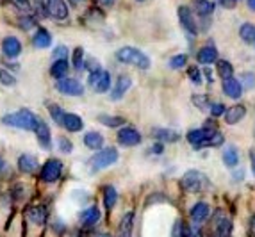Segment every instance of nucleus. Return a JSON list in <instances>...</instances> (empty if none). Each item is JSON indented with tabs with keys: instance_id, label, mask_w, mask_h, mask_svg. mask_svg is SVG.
Here are the masks:
<instances>
[{
	"instance_id": "obj_1",
	"label": "nucleus",
	"mask_w": 255,
	"mask_h": 237,
	"mask_svg": "<svg viewBox=\"0 0 255 237\" xmlns=\"http://www.w3.org/2000/svg\"><path fill=\"white\" fill-rule=\"evenodd\" d=\"M2 123L13 128L36 132V128H38V125H39V119L36 118L34 113H30L29 109H20V111H16V113L5 115L4 118H2Z\"/></svg>"
},
{
	"instance_id": "obj_2",
	"label": "nucleus",
	"mask_w": 255,
	"mask_h": 237,
	"mask_svg": "<svg viewBox=\"0 0 255 237\" xmlns=\"http://www.w3.org/2000/svg\"><path fill=\"white\" fill-rule=\"evenodd\" d=\"M116 59L124 64H132V66L139 68V70H148L150 59L145 52H141L139 48L134 47H124L116 52Z\"/></svg>"
},
{
	"instance_id": "obj_3",
	"label": "nucleus",
	"mask_w": 255,
	"mask_h": 237,
	"mask_svg": "<svg viewBox=\"0 0 255 237\" xmlns=\"http://www.w3.org/2000/svg\"><path fill=\"white\" fill-rule=\"evenodd\" d=\"M180 186H182V189H186L187 193H202V191L209 187V180L200 171L189 169V171L184 173L182 178H180Z\"/></svg>"
},
{
	"instance_id": "obj_4",
	"label": "nucleus",
	"mask_w": 255,
	"mask_h": 237,
	"mask_svg": "<svg viewBox=\"0 0 255 237\" xmlns=\"http://www.w3.org/2000/svg\"><path fill=\"white\" fill-rule=\"evenodd\" d=\"M116 161H118V150L109 146V148L98 150L90 159L88 164H90L91 171H100V169H106V168H109V166H113Z\"/></svg>"
},
{
	"instance_id": "obj_5",
	"label": "nucleus",
	"mask_w": 255,
	"mask_h": 237,
	"mask_svg": "<svg viewBox=\"0 0 255 237\" xmlns=\"http://www.w3.org/2000/svg\"><path fill=\"white\" fill-rule=\"evenodd\" d=\"M218 128H207V127H202V128H195V130H189L187 132V143L191 144L195 150H202L205 146H209V139L213 137V134L216 132Z\"/></svg>"
},
{
	"instance_id": "obj_6",
	"label": "nucleus",
	"mask_w": 255,
	"mask_h": 237,
	"mask_svg": "<svg viewBox=\"0 0 255 237\" xmlns=\"http://www.w3.org/2000/svg\"><path fill=\"white\" fill-rule=\"evenodd\" d=\"M61 173H63V162L57 161V159H48L39 169V177H41L43 182L47 184L57 182L61 178Z\"/></svg>"
},
{
	"instance_id": "obj_7",
	"label": "nucleus",
	"mask_w": 255,
	"mask_h": 237,
	"mask_svg": "<svg viewBox=\"0 0 255 237\" xmlns=\"http://www.w3.org/2000/svg\"><path fill=\"white\" fill-rule=\"evenodd\" d=\"M88 84L93 88L95 93H106L111 89V75L106 70H97V72H91L88 77Z\"/></svg>"
},
{
	"instance_id": "obj_8",
	"label": "nucleus",
	"mask_w": 255,
	"mask_h": 237,
	"mask_svg": "<svg viewBox=\"0 0 255 237\" xmlns=\"http://www.w3.org/2000/svg\"><path fill=\"white\" fill-rule=\"evenodd\" d=\"M55 89L63 95H68V97H82L84 95V86L77 81V79H68V77L57 81Z\"/></svg>"
},
{
	"instance_id": "obj_9",
	"label": "nucleus",
	"mask_w": 255,
	"mask_h": 237,
	"mask_svg": "<svg viewBox=\"0 0 255 237\" xmlns=\"http://www.w3.org/2000/svg\"><path fill=\"white\" fill-rule=\"evenodd\" d=\"M213 227H214V232H216L214 237H232V221L221 211L214 212Z\"/></svg>"
},
{
	"instance_id": "obj_10",
	"label": "nucleus",
	"mask_w": 255,
	"mask_h": 237,
	"mask_svg": "<svg viewBox=\"0 0 255 237\" xmlns=\"http://www.w3.org/2000/svg\"><path fill=\"white\" fill-rule=\"evenodd\" d=\"M45 11L52 20L63 21L68 18V5L64 0H47L45 4Z\"/></svg>"
},
{
	"instance_id": "obj_11",
	"label": "nucleus",
	"mask_w": 255,
	"mask_h": 237,
	"mask_svg": "<svg viewBox=\"0 0 255 237\" xmlns=\"http://www.w3.org/2000/svg\"><path fill=\"white\" fill-rule=\"evenodd\" d=\"M179 20H180V25L184 27L186 32H189L191 36H196V34H198V23H196L195 13L191 11V7H187V5H180L179 7Z\"/></svg>"
},
{
	"instance_id": "obj_12",
	"label": "nucleus",
	"mask_w": 255,
	"mask_h": 237,
	"mask_svg": "<svg viewBox=\"0 0 255 237\" xmlns=\"http://www.w3.org/2000/svg\"><path fill=\"white\" fill-rule=\"evenodd\" d=\"M116 139L122 146H137L141 143V134L139 130H136L134 127H124L118 130V135H116Z\"/></svg>"
},
{
	"instance_id": "obj_13",
	"label": "nucleus",
	"mask_w": 255,
	"mask_h": 237,
	"mask_svg": "<svg viewBox=\"0 0 255 237\" xmlns=\"http://www.w3.org/2000/svg\"><path fill=\"white\" fill-rule=\"evenodd\" d=\"M130 84H132L130 77L120 75L118 79H116L115 88H113V91H111V100H120V98H124V95L130 89Z\"/></svg>"
},
{
	"instance_id": "obj_14",
	"label": "nucleus",
	"mask_w": 255,
	"mask_h": 237,
	"mask_svg": "<svg viewBox=\"0 0 255 237\" xmlns=\"http://www.w3.org/2000/svg\"><path fill=\"white\" fill-rule=\"evenodd\" d=\"M189 216H191V220L195 221L196 225H200V223H204L209 216H211V207H209L205 202H198L191 207Z\"/></svg>"
},
{
	"instance_id": "obj_15",
	"label": "nucleus",
	"mask_w": 255,
	"mask_h": 237,
	"mask_svg": "<svg viewBox=\"0 0 255 237\" xmlns=\"http://www.w3.org/2000/svg\"><path fill=\"white\" fill-rule=\"evenodd\" d=\"M243 84L238 81V79H227V81H223V93L227 95L229 98H232V100H239L243 95Z\"/></svg>"
},
{
	"instance_id": "obj_16",
	"label": "nucleus",
	"mask_w": 255,
	"mask_h": 237,
	"mask_svg": "<svg viewBox=\"0 0 255 237\" xmlns=\"http://www.w3.org/2000/svg\"><path fill=\"white\" fill-rule=\"evenodd\" d=\"M2 52H4L7 57H11V59L18 57L20 52H21L20 39L14 38V36H7V38H4V41H2Z\"/></svg>"
},
{
	"instance_id": "obj_17",
	"label": "nucleus",
	"mask_w": 255,
	"mask_h": 237,
	"mask_svg": "<svg viewBox=\"0 0 255 237\" xmlns=\"http://www.w3.org/2000/svg\"><path fill=\"white\" fill-rule=\"evenodd\" d=\"M153 139L159 141V143H177L180 139V134L179 132L171 130V128H153L152 130Z\"/></svg>"
},
{
	"instance_id": "obj_18",
	"label": "nucleus",
	"mask_w": 255,
	"mask_h": 237,
	"mask_svg": "<svg viewBox=\"0 0 255 237\" xmlns=\"http://www.w3.org/2000/svg\"><path fill=\"white\" fill-rule=\"evenodd\" d=\"M196 61L202 64H213L218 61V50L214 45H205L196 52Z\"/></svg>"
},
{
	"instance_id": "obj_19",
	"label": "nucleus",
	"mask_w": 255,
	"mask_h": 237,
	"mask_svg": "<svg viewBox=\"0 0 255 237\" xmlns=\"http://www.w3.org/2000/svg\"><path fill=\"white\" fill-rule=\"evenodd\" d=\"M68 132H81L84 128V121H82L81 116L73 115V113H64L63 123H61Z\"/></svg>"
},
{
	"instance_id": "obj_20",
	"label": "nucleus",
	"mask_w": 255,
	"mask_h": 237,
	"mask_svg": "<svg viewBox=\"0 0 255 237\" xmlns=\"http://www.w3.org/2000/svg\"><path fill=\"white\" fill-rule=\"evenodd\" d=\"M100 221V209L97 205H91V207L84 209L81 212V223L84 225L86 229H90L93 225H97Z\"/></svg>"
},
{
	"instance_id": "obj_21",
	"label": "nucleus",
	"mask_w": 255,
	"mask_h": 237,
	"mask_svg": "<svg viewBox=\"0 0 255 237\" xmlns=\"http://www.w3.org/2000/svg\"><path fill=\"white\" fill-rule=\"evenodd\" d=\"M247 116V107L245 106H232L225 111V123L227 125H236Z\"/></svg>"
},
{
	"instance_id": "obj_22",
	"label": "nucleus",
	"mask_w": 255,
	"mask_h": 237,
	"mask_svg": "<svg viewBox=\"0 0 255 237\" xmlns=\"http://www.w3.org/2000/svg\"><path fill=\"white\" fill-rule=\"evenodd\" d=\"M36 135H38L39 146L43 150H50L52 148V137H50V128L47 127L45 121H39L38 128H36Z\"/></svg>"
},
{
	"instance_id": "obj_23",
	"label": "nucleus",
	"mask_w": 255,
	"mask_h": 237,
	"mask_svg": "<svg viewBox=\"0 0 255 237\" xmlns=\"http://www.w3.org/2000/svg\"><path fill=\"white\" fill-rule=\"evenodd\" d=\"M32 45H34L36 48H48L52 45V34L48 32L45 27H39V29L34 32Z\"/></svg>"
},
{
	"instance_id": "obj_24",
	"label": "nucleus",
	"mask_w": 255,
	"mask_h": 237,
	"mask_svg": "<svg viewBox=\"0 0 255 237\" xmlns=\"http://www.w3.org/2000/svg\"><path fill=\"white\" fill-rule=\"evenodd\" d=\"M18 168H20V171H23V173H34L36 169H39L38 159H36L34 155L25 153V155H21L20 159H18Z\"/></svg>"
},
{
	"instance_id": "obj_25",
	"label": "nucleus",
	"mask_w": 255,
	"mask_h": 237,
	"mask_svg": "<svg viewBox=\"0 0 255 237\" xmlns=\"http://www.w3.org/2000/svg\"><path fill=\"white\" fill-rule=\"evenodd\" d=\"M193 9L200 18H209L214 13V2H211V0H193Z\"/></svg>"
},
{
	"instance_id": "obj_26",
	"label": "nucleus",
	"mask_w": 255,
	"mask_h": 237,
	"mask_svg": "<svg viewBox=\"0 0 255 237\" xmlns=\"http://www.w3.org/2000/svg\"><path fill=\"white\" fill-rule=\"evenodd\" d=\"M132 229H134V212H127L120 221L116 237H132Z\"/></svg>"
},
{
	"instance_id": "obj_27",
	"label": "nucleus",
	"mask_w": 255,
	"mask_h": 237,
	"mask_svg": "<svg viewBox=\"0 0 255 237\" xmlns=\"http://www.w3.org/2000/svg\"><path fill=\"white\" fill-rule=\"evenodd\" d=\"M82 141H84V146H88L90 150H102V146H104V135L95 130L88 132Z\"/></svg>"
},
{
	"instance_id": "obj_28",
	"label": "nucleus",
	"mask_w": 255,
	"mask_h": 237,
	"mask_svg": "<svg viewBox=\"0 0 255 237\" xmlns=\"http://www.w3.org/2000/svg\"><path fill=\"white\" fill-rule=\"evenodd\" d=\"M70 70V64L66 59H55L54 64L50 66V75L54 77V79H64L66 77V73H68Z\"/></svg>"
},
{
	"instance_id": "obj_29",
	"label": "nucleus",
	"mask_w": 255,
	"mask_h": 237,
	"mask_svg": "<svg viewBox=\"0 0 255 237\" xmlns=\"http://www.w3.org/2000/svg\"><path fill=\"white\" fill-rule=\"evenodd\" d=\"M27 216L30 221H34L36 225H43L47 221V209L41 207V205H34V207H29L27 211Z\"/></svg>"
},
{
	"instance_id": "obj_30",
	"label": "nucleus",
	"mask_w": 255,
	"mask_h": 237,
	"mask_svg": "<svg viewBox=\"0 0 255 237\" xmlns=\"http://www.w3.org/2000/svg\"><path fill=\"white\" fill-rule=\"evenodd\" d=\"M223 164L227 168H236L239 164V152L236 146H227L223 150Z\"/></svg>"
},
{
	"instance_id": "obj_31",
	"label": "nucleus",
	"mask_w": 255,
	"mask_h": 237,
	"mask_svg": "<svg viewBox=\"0 0 255 237\" xmlns=\"http://www.w3.org/2000/svg\"><path fill=\"white\" fill-rule=\"evenodd\" d=\"M216 70H218V75H220L223 81L232 79V75H234V66H232V63H229V61H225V59L216 61Z\"/></svg>"
},
{
	"instance_id": "obj_32",
	"label": "nucleus",
	"mask_w": 255,
	"mask_h": 237,
	"mask_svg": "<svg viewBox=\"0 0 255 237\" xmlns=\"http://www.w3.org/2000/svg\"><path fill=\"white\" fill-rule=\"evenodd\" d=\"M171 237H193V230L182 220H177L173 225V230H171Z\"/></svg>"
},
{
	"instance_id": "obj_33",
	"label": "nucleus",
	"mask_w": 255,
	"mask_h": 237,
	"mask_svg": "<svg viewBox=\"0 0 255 237\" xmlns=\"http://www.w3.org/2000/svg\"><path fill=\"white\" fill-rule=\"evenodd\" d=\"M116 202H118V193L113 186H106L104 187V205H106L107 211L115 207Z\"/></svg>"
},
{
	"instance_id": "obj_34",
	"label": "nucleus",
	"mask_w": 255,
	"mask_h": 237,
	"mask_svg": "<svg viewBox=\"0 0 255 237\" xmlns=\"http://www.w3.org/2000/svg\"><path fill=\"white\" fill-rule=\"evenodd\" d=\"M98 121L102 123V125H106V127H109V128H118V127H122V125H125V118H122V116L100 115L98 116Z\"/></svg>"
},
{
	"instance_id": "obj_35",
	"label": "nucleus",
	"mask_w": 255,
	"mask_h": 237,
	"mask_svg": "<svg viewBox=\"0 0 255 237\" xmlns=\"http://www.w3.org/2000/svg\"><path fill=\"white\" fill-rule=\"evenodd\" d=\"M239 36H241V39L245 43H254L255 41V25L254 23H243L241 27H239Z\"/></svg>"
},
{
	"instance_id": "obj_36",
	"label": "nucleus",
	"mask_w": 255,
	"mask_h": 237,
	"mask_svg": "<svg viewBox=\"0 0 255 237\" xmlns=\"http://www.w3.org/2000/svg\"><path fill=\"white\" fill-rule=\"evenodd\" d=\"M72 63H73V68L75 70H84V50L81 47H77L73 50V57H72Z\"/></svg>"
},
{
	"instance_id": "obj_37",
	"label": "nucleus",
	"mask_w": 255,
	"mask_h": 237,
	"mask_svg": "<svg viewBox=\"0 0 255 237\" xmlns=\"http://www.w3.org/2000/svg\"><path fill=\"white\" fill-rule=\"evenodd\" d=\"M187 64V55L186 54H179V55H173L170 59V68L171 70H180Z\"/></svg>"
},
{
	"instance_id": "obj_38",
	"label": "nucleus",
	"mask_w": 255,
	"mask_h": 237,
	"mask_svg": "<svg viewBox=\"0 0 255 237\" xmlns=\"http://www.w3.org/2000/svg\"><path fill=\"white\" fill-rule=\"evenodd\" d=\"M48 111H50V116L52 119H54L55 123H63V116H64V111L61 109L59 106H55V104H52V106H48Z\"/></svg>"
},
{
	"instance_id": "obj_39",
	"label": "nucleus",
	"mask_w": 255,
	"mask_h": 237,
	"mask_svg": "<svg viewBox=\"0 0 255 237\" xmlns=\"http://www.w3.org/2000/svg\"><path fill=\"white\" fill-rule=\"evenodd\" d=\"M187 77H189L193 84H196V86H200L202 82H204L202 81V70H198L196 66H191L187 70Z\"/></svg>"
},
{
	"instance_id": "obj_40",
	"label": "nucleus",
	"mask_w": 255,
	"mask_h": 237,
	"mask_svg": "<svg viewBox=\"0 0 255 237\" xmlns=\"http://www.w3.org/2000/svg\"><path fill=\"white\" fill-rule=\"evenodd\" d=\"M0 84L13 88V86L16 84V79H14V77L11 75V73H9L7 70H0Z\"/></svg>"
},
{
	"instance_id": "obj_41",
	"label": "nucleus",
	"mask_w": 255,
	"mask_h": 237,
	"mask_svg": "<svg viewBox=\"0 0 255 237\" xmlns=\"http://www.w3.org/2000/svg\"><path fill=\"white\" fill-rule=\"evenodd\" d=\"M239 82L243 84V89H252L255 86V75L254 73H243L241 79H239Z\"/></svg>"
},
{
	"instance_id": "obj_42",
	"label": "nucleus",
	"mask_w": 255,
	"mask_h": 237,
	"mask_svg": "<svg viewBox=\"0 0 255 237\" xmlns=\"http://www.w3.org/2000/svg\"><path fill=\"white\" fill-rule=\"evenodd\" d=\"M193 104H195L198 109H205V107L211 106V104H209V98L205 97V95H193Z\"/></svg>"
},
{
	"instance_id": "obj_43",
	"label": "nucleus",
	"mask_w": 255,
	"mask_h": 237,
	"mask_svg": "<svg viewBox=\"0 0 255 237\" xmlns=\"http://www.w3.org/2000/svg\"><path fill=\"white\" fill-rule=\"evenodd\" d=\"M209 111H211V116L218 118V116L223 115L227 109H225V106H223V104H218V102H214V104H211V106H209Z\"/></svg>"
},
{
	"instance_id": "obj_44",
	"label": "nucleus",
	"mask_w": 255,
	"mask_h": 237,
	"mask_svg": "<svg viewBox=\"0 0 255 237\" xmlns=\"http://www.w3.org/2000/svg\"><path fill=\"white\" fill-rule=\"evenodd\" d=\"M20 25H21V29H23V30L32 29V27L36 25L34 16H23V18H20Z\"/></svg>"
},
{
	"instance_id": "obj_45",
	"label": "nucleus",
	"mask_w": 255,
	"mask_h": 237,
	"mask_svg": "<svg viewBox=\"0 0 255 237\" xmlns=\"http://www.w3.org/2000/svg\"><path fill=\"white\" fill-rule=\"evenodd\" d=\"M59 150H61L63 153H70V152L73 150L72 141L66 139V137H61V139H59Z\"/></svg>"
},
{
	"instance_id": "obj_46",
	"label": "nucleus",
	"mask_w": 255,
	"mask_h": 237,
	"mask_svg": "<svg viewBox=\"0 0 255 237\" xmlns=\"http://www.w3.org/2000/svg\"><path fill=\"white\" fill-rule=\"evenodd\" d=\"M54 59H66V55H68V48L64 47V45H59V47H55L54 50Z\"/></svg>"
},
{
	"instance_id": "obj_47",
	"label": "nucleus",
	"mask_w": 255,
	"mask_h": 237,
	"mask_svg": "<svg viewBox=\"0 0 255 237\" xmlns=\"http://www.w3.org/2000/svg\"><path fill=\"white\" fill-rule=\"evenodd\" d=\"M14 2H16L20 9H25V11H29V9H30V2H29V0H14Z\"/></svg>"
},
{
	"instance_id": "obj_48",
	"label": "nucleus",
	"mask_w": 255,
	"mask_h": 237,
	"mask_svg": "<svg viewBox=\"0 0 255 237\" xmlns=\"http://www.w3.org/2000/svg\"><path fill=\"white\" fill-rule=\"evenodd\" d=\"M152 152H153V153H162V152H164V144L159 143V141H157V143H155V144L152 146Z\"/></svg>"
},
{
	"instance_id": "obj_49",
	"label": "nucleus",
	"mask_w": 255,
	"mask_h": 237,
	"mask_svg": "<svg viewBox=\"0 0 255 237\" xmlns=\"http://www.w3.org/2000/svg\"><path fill=\"white\" fill-rule=\"evenodd\" d=\"M204 73H205V77H207V82H209V84H213V82H214L213 72H211V70H209V68H205V70H204Z\"/></svg>"
},
{
	"instance_id": "obj_50",
	"label": "nucleus",
	"mask_w": 255,
	"mask_h": 237,
	"mask_svg": "<svg viewBox=\"0 0 255 237\" xmlns=\"http://www.w3.org/2000/svg\"><path fill=\"white\" fill-rule=\"evenodd\" d=\"M221 5H223V7H227V9H232L236 5V2H234V0H221Z\"/></svg>"
},
{
	"instance_id": "obj_51",
	"label": "nucleus",
	"mask_w": 255,
	"mask_h": 237,
	"mask_svg": "<svg viewBox=\"0 0 255 237\" xmlns=\"http://www.w3.org/2000/svg\"><path fill=\"white\" fill-rule=\"evenodd\" d=\"M250 162H252V173H254V177H255V150L250 152Z\"/></svg>"
},
{
	"instance_id": "obj_52",
	"label": "nucleus",
	"mask_w": 255,
	"mask_h": 237,
	"mask_svg": "<svg viewBox=\"0 0 255 237\" xmlns=\"http://www.w3.org/2000/svg\"><path fill=\"white\" fill-rule=\"evenodd\" d=\"M243 177H245V169H243V168H238V169L234 171V178H236V180H239V178H243Z\"/></svg>"
},
{
	"instance_id": "obj_53",
	"label": "nucleus",
	"mask_w": 255,
	"mask_h": 237,
	"mask_svg": "<svg viewBox=\"0 0 255 237\" xmlns=\"http://www.w3.org/2000/svg\"><path fill=\"white\" fill-rule=\"evenodd\" d=\"M97 2H98V4H102L104 7H111V5L115 4L116 0H97Z\"/></svg>"
},
{
	"instance_id": "obj_54",
	"label": "nucleus",
	"mask_w": 255,
	"mask_h": 237,
	"mask_svg": "<svg viewBox=\"0 0 255 237\" xmlns=\"http://www.w3.org/2000/svg\"><path fill=\"white\" fill-rule=\"evenodd\" d=\"M70 5H73V7H81L82 4H86V0H68Z\"/></svg>"
},
{
	"instance_id": "obj_55",
	"label": "nucleus",
	"mask_w": 255,
	"mask_h": 237,
	"mask_svg": "<svg viewBox=\"0 0 255 237\" xmlns=\"http://www.w3.org/2000/svg\"><path fill=\"white\" fill-rule=\"evenodd\" d=\"M250 232H252V236L255 237V214H254V218H252V221H250Z\"/></svg>"
},
{
	"instance_id": "obj_56",
	"label": "nucleus",
	"mask_w": 255,
	"mask_h": 237,
	"mask_svg": "<svg viewBox=\"0 0 255 237\" xmlns=\"http://www.w3.org/2000/svg\"><path fill=\"white\" fill-rule=\"evenodd\" d=\"M247 4H248V7H250L252 11H255V0H247Z\"/></svg>"
},
{
	"instance_id": "obj_57",
	"label": "nucleus",
	"mask_w": 255,
	"mask_h": 237,
	"mask_svg": "<svg viewBox=\"0 0 255 237\" xmlns=\"http://www.w3.org/2000/svg\"><path fill=\"white\" fill-rule=\"evenodd\" d=\"M97 237H111V236H109V234H98Z\"/></svg>"
},
{
	"instance_id": "obj_58",
	"label": "nucleus",
	"mask_w": 255,
	"mask_h": 237,
	"mask_svg": "<svg viewBox=\"0 0 255 237\" xmlns=\"http://www.w3.org/2000/svg\"><path fill=\"white\" fill-rule=\"evenodd\" d=\"M4 168V161H2V159H0V169Z\"/></svg>"
},
{
	"instance_id": "obj_59",
	"label": "nucleus",
	"mask_w": 255,
	"mask_h": 237,
	"mask_svg": "<svg viewBox=\"0 0 255 237\" xmlns=\"http://www.w3.org/2000/svg\"><path fill=\"white\" fill-rule=\"evenodd\" d=\"M136 2H146V0H136Z\"/></svg>"
},
{
	"instance_id": "obj_60",
	"label": "nucleus",
	"mask_w": 255,
	"mask_h": 237,
	"mask_svg": "<svg viewBox=\"0 0 255 237\" xmlns=\"http://www.w3.org/2000/svg\"><path fill=\"white\" fill-rule=\"evenodd\" d=\"M234 2H238V0H234Z\"/></svg>"
},
{
	"instance_id": "obj_61",
	"label": "nucleus",
	"mask_w": 255,
	"mask_h": 237,
	"mask_svg": "<svg viewBox=\"0 0 255 237\" xmlns=\"http://www.w3.org/2000/svg\"><path fill=\"white\" fill-rule=\"evenodd\" d=\"M254 45H255V41H254Z\"/></svg>"
}]
</instances>
